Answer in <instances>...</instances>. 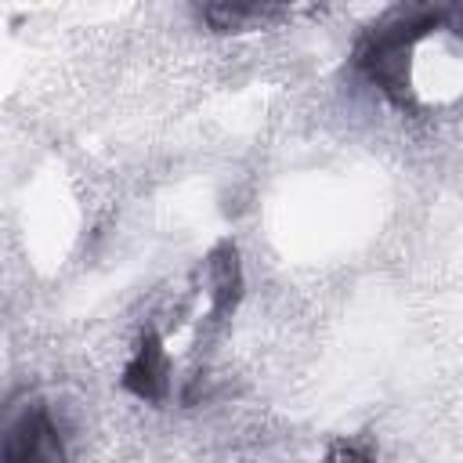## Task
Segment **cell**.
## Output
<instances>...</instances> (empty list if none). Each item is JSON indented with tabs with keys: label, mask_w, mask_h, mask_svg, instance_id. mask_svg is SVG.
Returning a JSON list of instances; mask_svg holds the SVG:
<instances>
[{
	"label": "cell",
	"mask_w": 463,
	"mask_h": 463,
	"mask_svg": "<svg viewBox=\"0 0 463 463\" xmlns=\"http://www.w3.org/2000/svg\"><path fill=\"white\" fill-rule=\"evenodd\" d=\"M449 18H456V7H430V4H398L387 14H380L354 43L351 65L358 76H365L394 109L420 112L416 83H412V54L416 47L438 33Z\"/></svg>",
	"instance_id": "cell-1"
},
{
	"label": "cell",
	"mask_w": 463,
	"mask_h": 463,
	"mask_svg": "<svg viewBox=\"0 0 463 463\" xmlns=\"http://www.w3.org/2000/svg\"><path fill=\"white\" fill-rule=\"evenodd\" d=\"M0 463H69L65 438L40 394L18 391L0 402Z\"/></svg>",
	"instance_id": "cell-2"
},
{
	"label": "cell",
	"mask_w": 463,
	"mask_h": 463,
	"mask_svg": "<svg viewBox=\"0 0 463 463\" xmlns=\"http://www.w3.org/2000/svg\"><path fill=\"white\" fill-rule=\"evenodd\" d=\"M119 383L137 402H148V405H163L166 402V394H170V354L163 347V336L152 326L141 329V336L134 344V354L123 365Z\"/></svg>",
	"instance_id": "cell-3"
},
{
	"label": "cell",
	"mask_w": 463,
	"mask_h": 463,
	"mask_svg": "<svg viewBox=\"0 0 463 463\" xmlns=\"http://www.w3.org/2000/svg\"><path fill=\"white\" fill-rule=\"evenodd\" d=\"M203 271H206L210 322L221 326L224 318H232V311H235L239 300H242V264H239L235 242H232V239H221V242L206 253Z\"/></svg>",
	"instance_id": "cell-4"
},
{
	"label": "cell",
	"mask_w": 463,
	"mask_h": 463,
	"mask_svg": "<svg viewBox=\"0 0 463 463\" xmlns=\"http://www.w3.org/2000/svg\"><path fill=\"white\" fill-rule=\"evenodd\" d=\"M195 14L213 33H250V29H260L275 18H286L289 7H279V4H203V7H195Z\"/></svg>",
	"instance_id": "cell-5"
},
{
	"label": "cell",
	"mask_w": 463,
	"mask_h": 463,
	"mask_svg": "<svg viewBox=\"0 0 463 463\" xmlns=\"http://www.w3.org/2000/svg\"><path fill=\"white\" fill-rule=\"evenodd\" d=\"M333 456H336V463H373V452L354 441H336Z\"/></svg>",
	"instance_id": "cell-6"
}]
</instances>
